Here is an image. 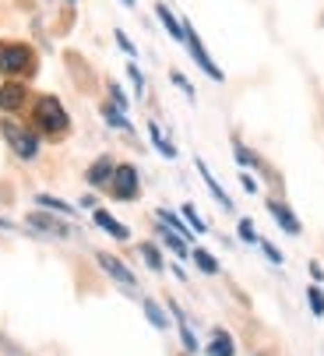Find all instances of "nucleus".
<instances>
[{"instance_id": "nucleus-12", "label": "nucleus", "mask_w": 324, "mask_h": 356, "mask_svg": "<svg viewBox=\"0 0 324 356\" xmlns=\"http://www.w3.org/2000/svg\"><path fill=\"white\" fill-rule=\"evenodd\" d=\"M204 353H208V356H233L236 349H233V339H229L226 332H215V339L208 342Z\"/></svg>"}, {"instance_id": "nucleus-13", "label": "nucleus", "mask_w": 324, "mask_h": 356, "mask_svg": "<svg viewBox=\"0 0 324 356\" xmlns=\"http://www.w3.org/2000/svg\"><path fill=\"white\" fill-rule=\"evenodd\" d=\"M29 226H35V229H46V233H57V236H67V226H60L57 219H49V216H29Z\"/></svg>"}, {"instance_id": "nucleus-22", "label": "nucleus", "mask_w": 324, "mask_h": 356, "mask_svg": "<svg viewBox=\"0 0 324 356\" xmlns=\"http://www.w3.org/2000/svg\"><path fill=\"white\" fill-rule=\"evenodd\" d=\"M184 219L191 222V229H194V233H204V229H208V226H204V219L197 216V209H194V205H184Z\"/></svg>"}, {"instance_id": "nucleus-4", "label": "nucleus", "mask_w": 324, "mask_h": 356, "mask_svg": "<svg viewBox=\"0 0 324 356\" xmlns=\"http://www.w3.org/2000/svg\"><path fill=\"white\" fill-rule=\"evenodd\" d=\"M110 191H113V197H120V201H134L138 191H141L138 170H134L131 163L117 166V170H113V180H110Z\"/></svg>"}, {"instance_id": "nucleus-21", "label": "nucleus", "mask_w": 324, "mask_h": 356, "mask_svg": "<svg viewBox=\"0 0 324 356\" xmlns=\"http://www.w3.org/2000/svg\"><path fill=\"white\" fill-rule=\"evenodd\" d=\"M173 314H177V321H180V335H184V346H187V353H197V339H194V332L187 328V321H184V314L173 307Z\"/></svg>"}, {"instance_id": "nucleus-27", "label": "nucleus", "mask_w": 324, "mask_h": 356, "mask_svg": "<svg viewBox=\"0 0 324 356\" xmlns=\"http://www.w3.org/2000/svg\"><path fill=\"white\" fill-rule=\"evenodd\" d=\"M261 247H264V254H268V258H272L275 265H282V254H279V250H275L272 243H261Z\"/></svg>"}, {"instance_id": "nucleus-11", "label": "nucleus", "mask_w": 324, "mask_h": 356, "mask_svg": "<svg viewBox=\"0 0 324 356\" xmlns=\"http://www.w3.org/2000/svg\"><path fill=\"white\" fill-rule=\"evenodd\" d=\"M95 226H102L106 233H110V236H117V240H127V236H131L124 222H117L110 212H102V209H95Z\"/></svg>"}, {"instance_id": "nucleus-17", "label": "nucleus", "mask_w": 324, "mask_h": 356, "mask_svg": "<svg viewBox=\"0 0 324 356\" xmlns=\"http://www.w3.org/2000/svg\"><path fill=\"white\" fill-rule=\"evenodd\" d=\"M148 134H152V141L159 145V152H162V156H166V159H173L177 156V148L166 141V138H162V131H159V124H148Z\"/></svg>"}, {"instance_id": "nucleus-23", "label": "nucleus", "mask_w": 324, "mask_h": 356, "mask_svg": "<svg viewBox=\"0 0 324 356\" xmlns=\"http://www.w3.org/2000/svg\"><path fill=\"white\" fill-rule=\"evenodd\" d=\"M102 117L110 120V127H131V124H127V117H124L120 110H113V106H102Z\"/></svg>"}, {"instance_id": "nucleus-20", "label": "nucleus", "mask_w": 324, "mask_h": 356, "mask_svg": "<svg viewBox=\"0 0 324 356\" xmlns=\"http://www.w3.org/2000/svg\"><path fill=\"white\" fill-rule=\"evenodd\" d=\"M145 314H148V321H152L155 328H166V325H170L166 314H162V307H159V303H152V300H145Z\"/></svg>"}, {"instance_id": "nucleus-30", "label": "nucleus", "mask_w": 324, "mask_h": 356, "mask_svg": "<svg viewBox=\"0 0 324 356\" xmlns=\"http://www.w3.org/2000/svg\"><path fill=\"white\" fill-rule=\"evenodd\" d=\"M124 4H134V0H124Z\"/></svg>"}, {"instance_id": "nucleus-18", "label": "nucleus", "mask_w": 324, "mask_h": 356, "mask_svg": "<svg viewBox=\"0 0 324 356\" xmlns=\"http://www.w3.org/2000/svg\"><path fill=\"white\" fill-rule=\"evenodd\" d=\"M35 201H39V205H46V209H53V212H64V216H74V209L67 205V201H60V197H53V194H39Z\"/></svg>"}, {"instance_id": "nucleus-26", "label": "nucleus", "mask_w": 324, "mask_h": 356, "mask_svg": "<svg viewBox=\"0 0 324 356\" xmlns=\"http://www.w3.org/2000/svg\"><path fill=\"white\" fill-rule=\"evenodd\" d=\"M240 240L257 243V233H254V222H250V219H240Z\"/></svg>"}, {"instance_id": "nucleus-2", "label": "nucleus", "mask_w": 324, "mask_h": 356, "mask_svg": "<svg viewBox=\"0 0 324 356\" xmlns=\"http://www.w3.org/2000/svg\"><path fill=\"white\" fill-rule=\"evenodd\" d=\"M35 124H39V131H46V134H64L67 127H71V117H67V110L60 106V99L57 95H39V103H35Z\"/></svg>"}, {"instance_id": "nucleus-10", "label": "nucleus", "mask_w": 324, "mask_h": 356, "mask_svg": "<svg viewBox=\"0 0 324 356\" xmlns=\"http://www.w3.org/2000/svg\"><path fill=\"white\" fill-rule=\"evenodd\" d=\"M113 159H99V163H92V170H88V184L92 187H102V184H110L113 180Z\"/></svg>"}, {"instance_id": "nucleus-15", "label": "nucleus", "mask_w": 324, "mask_h": 356, "mask_svg": "<svg viewBox=\"0 0 324 356\" xmlns=\"http://www.w3.org/2000/svg\"><path fill=\"white\" fill-rule=\"evenodd\" d=\"M159 222H166V226H170V229H173L177 236H184V240H191V233H194V229H187V226H184V222H180V219L173 216V212H166V209L159 212Z\"/></svg>"}, {"instance_id": "nucleus-25", "label": "nucleus", "mask_w": 324, "mask_h": 356, "mask_svg": "<svg viewBox=\"0 0 324 356\" xmlns=\"http://www.w3.org/2000/svg\"><path fill=\"white\" fill-rule=\"evenodd\" d=\"M162 240H166L177 254H180V258H184V254H187V243H184V236H177V233H162Z\"/></svg>"}, {"instance_id": "nucleus-3", "label": "nucleus", "mask_w": 324, "mask_h": 356, "mask_svg": "<svg viewBox=\"0 0 324 356\" xmlns=\"http://www.w3.org/2000/svg\"><path fill=\"white\" fill-rule=\"evenodd\" d=\"M0 131H4V138H8V145H11V152H15L18 159H35L39 156V138L25 124L4 120V124H0Z\"/></svg>"}, {"instance_id": "nucleus-9", "label": "nucleus", "mask_w": 324, "mask_h": 356, "mask_svg": "<svg viewBox=\"0 0 324 356\" xmlns=\"http://www.w3.org/2000/svg\"><path fill=\"white\" fill-rule=\"evenodd\" d=\"M197 173H201V180L208 184V191H211L215 197H219V205H222V209H233V201H229V194H226V191L219 187V180L211 177V170L204 166V159H197Z\"/></svg>"}, {"instance_id": "nucleus-24", "label": "nucleus", "mask_w": 324, "mask_h": 356, "mask_svg": "<svg viewBox=\"0 0 324 356\" xmlns=\"http://www.w3.org/2000/svg\"><path fill=\"white\" fill-rule=\"evenodd\" d=\"M141 254H145V261H148V268H155V272L162 268V258H159V250H155L152 243H145V247H141Z\"/></svg>"}, {"instance_id": "nucleus-16", "label": "nucleus", "mask_w": 324, "mask_h": 356, "mask_svg": "<svg viewBox=\"0 0 324 356\" xmlns=\"http://www.w3.org/2000/svg\"><path fill=\"white\" fill-rule=\"evenodd\" d=\"M194 265H197V268H201L204 275H215V272H219V261H215L208 250H201V247L194 250Z\"/></svg>"}, {"instance_id": "nucleus-28", "label": "nucleus", "mask_w": 324, "mask_h": 356, "mask_svg": "<svg viewBox=\"0 0 324 356\" xmlns=\"http://www.w3.org/2000/svg\"><path fill=\"white\" fill-rule=\"evenodd\" d=\"M240 180H243V191H250V194H254V191H257V180H254V177H250V173H243V177H240Z\"/></svg>"}, {"instance_id": "nucleus-6", "label": "nucleus", "mask_w": 324, "mask_h": 356, "mask_svg": "<svg viewBox=\"0 0 324 356\" xmlns=\"http://www.w3.org/2000/svg\"><path fill=\"white\" fill-rule=\"evenodd\" d=\"M99 265H102V272L110 275V279H117L120 286H127V289H134L138 286V279H134V272L120 261V258H113V254H99Z\"/></svg>"}, {"instance_id": "nucleus-5", "label": "nucleus", "mask_w": 324, "mask_h": 356, "mask_svg": "<svg viewBox=\"0 0 324 356\" xmlns=\"http://www.w3.org/2000/svg\"><path fill=\"white\" fill-rule=\"evenodd\" d=\"M184 42L191 46V54H194V60L201 64V71H204L208 78H215V81H222V71L215 67V60H211V57L204 54V46H201V39L194 35V29H191V25H184Z\"/></svg>"}, {"instance_id": "nucleus-7", "label": "nucleus", "mask_w": 324, "mask_h": 356, "mask_svg": "<svg viewBox=\"0 0 324 356\" xmlns=\"http://www.w3.org/2000/svg\"><path fill=\"white\" fill-rule=\"evenodd\" d=\"M25 85L22 81H8V85H0V110H8V113H15V110H22L25 106Z\"/></svg>"}, {"instance_id": "nucleus-29", "label": "nucleus", "mask_w": 324, "mask_h": 356, "mask_svg": "<svg viewBox=\"0 0 324 356\" xmlns=\"http://www.w3.org/2000/svg\"><path fill=\"white\" fill-rule=\"evenodd\" d=\"M117 39H120V49H127V54H134V46H131V39H127L124 32H117Z\"/></svg>"}, {"instance_id": "nucleus-19", "label": "nucleus", "mask_w": 324, "mask_h": 356, "mask_svg": "<svg viewBox=\"0 0 324 356\" xmlns=\"http://www.w3.org/2000/svg\"><path fill=\"white\" fill-rule=\"evenodd\" d=\"M307 303H310L314 318H324V293H321V286H310L307 289Z\"/></svg>"}, {"instance_id": "nucleus-14", "label": "nucleus", "mask_w": 324, "mask_h": 356, "mask_svg": "<svg viewBox=\"0 0 324 356\" xmlns=\"http://www.w3.org/2000/svg\"><path fill=\"white\" fill-rule=\"evenodd\" d=\"M155 15H159V22H162V25L170 29V35H173V39H184V25L173 18V11H170L166 4H159V8H155Z\"/></svg>"}, {"instance_id": "nucleus-1", "label": "nucleus", "mask_w": 324, "mask_h": 356, "mask_svg": "<svg viewBox=\"0 0 324 356\" xmlns=\"http://www.w3.org/2000/svg\"><path fill=\"white\" fill-rule=\"evenodd\" d=\"M35 71V54L25 42H0V74L25 78Z\"/></svg>"}, {"instance_id": "nucleus-8", "label": "nucleus", "mask_w": 324, "mask_h": 356, "mask_svg": "<svg viewBox=\"0 0 324 356\" xmlns=\"http://www.w3.org/2000/svg\"><path fill=\"white\" fill-rule=\"evenodd\" d=\"M268 212L275 216V222H279L289 236H300V219L289 212V205H282V201H268Z\"/></svg>"}]
</instances>
